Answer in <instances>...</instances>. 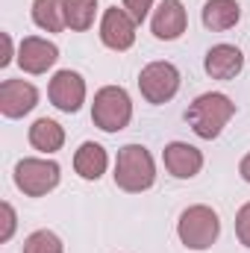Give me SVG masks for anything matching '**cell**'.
<instances>
[{"mask_svg":"<svg viewBox=\"0 0 250 253\" xmlns=\"http://www.w3.org/2000/svg\"><path fill=\"white\" fill-rule=\"evenodd\" d=\"M236 115V103L221 94V91H206L200 97L191 100V106L186 109V121L194 129V135L212 141L221 135V129L230 124V118Z\"/></svg>","mask_w":250,"mask_h":253,"instance_id":"obj_1","label":"cell"},{"mask_svg":"<svg viewBox=\"0 0 250 253\" xmlns=\"http://www.w3.org/2000/svg\"><path fill=\"white\" fill-rule=\"evenodd\" d=\"M115 186L129 194H141L156 183V162L147 147L141 144H124L115 159Z\"/></svg>","mask_w":250,"mask_h":253,"instance_id":"obj_2","label":"cell"},{"mask_svg":"<svg viewBox=\"0 0 250 253\" xmlns=\"http://www.w3.org/2000/svg\"><path fill=\"white\" fill-rule=\"evenodd\" d=\"M177 236L180 242L186 245L188 251H206L218 242L221 236V221H218V212L212 206H188L186 212L180 215L177 221Z\"/></svg>","mask_w":250,"mask_h":253,"instance_id":"obj_3","label":"cell"},{"mask_svg":"<svg viewBox=\"0 0 250 253\" xmlns=\"http://www.w3.org/2000/svg\"><path fill=\"white\" fill-rule=\"evenodd\" d=\"M132 118V100L121 85H103L91 103V121L103 132H121Z\"/></svg>","mask_w":250,"mask_h":253,"instance_id":"obj_4","label":"cell"},{"mask_svg":"<svg viewBox=\"0 0 250 253\" xmlns=\"http://www.w3.org/2000/svg\"><path fill=\"white\" fill-rule=\"evenodd\" d=\"M12 177H15V186L27 197H44L59 186L62 168L53 159H21Z\"/></svg>","mask_w":250,"mask_h":253,"instance_id":"obj_5","label":"cell"},{"mask_svg":"<svg viewBox=\"0 0 250 253\" xmlns=\"http://www.w3.org/2000/svg\"><path fill=\"white\" fill-rule=\"evenodd\" d=\"M138 88L147 103H168L180 91V71L171 62H150L138 74Z\"/></svg>","mask_w":250,"mask_h":253,"instance_id":"obj_6","label":"cell"},{"mask_svg":"<svg viewBox=\"0 0 250 253\" xmlns=\"http://www.w3.org/2000/svg\"><path fill=\"white\" fill-rule=\"evenodd\" d=\"M47 97L59 112L74 115L85 103V80L77 71H56L50 85H47Z\"/></svg>","mask_w":250,"mask_h":253,"instance_id":"obj_7","label":"cell"},{"mask_svg":"<svg viewBox=\"0 0 250 253\" xmlns=\"http://www.w3.org/2000/svg\"><path fill=\"white\" fill-rule=\"evenodd\" d=\"M100 42L109 47V50H129L135 44V21L129 18L126 9L118 6H109L103 12V21H100Z\"/></svg>","mask_w":250,"mask_h":253,"instance_id":"obj_8","label":"cell"},{"mask_svg":"<svg viewBox=\"0 0 250 253\" xmlns=\"http://www.w3.org/2000/svg\"><path fill=\"white\" fill-rule=\"evenodd\" d=\"M39 103V88L27 80H3L0 83V112L6 118H24Z\"/></svg>","mask_w":250,"mask_h":253,"instance_id":"obj_9","label":"cell"},{"mask_svg":"<svg viewBox=\"0 0 250 253\" xmlns=\"http://www.w3.org/2000/svg\"><path fill=\"white\" fill-rule=\"evenodd\" d=\"M59 59V47L47 39H39V36H30L21 42L18 47V65L27 71V74H47Z\"/></svg>","mask_w":250,"mask_h":253,"instance_id":"obj_10","label":"cell"},{"mask_svg":"<svg viewBox=\"0 0 250 253\" xmlns=\"http://www.w3.org/2000/svg\"><path fill=\"white\" fill-rule=\"evenodd\" d=\"M162 162H165V171L177 180H191L200 174L203 168V153L194 147V144H186V141H171L162 153Z\"/></svg>","mask_w":250,"mask_h":253,"instance_id":"obj_11","label":"cell"},{"mask_svg":"<svg viewBox=\"0 0 250 253\" xmlns=\"http://www.w3.org/2000/svg\"><path fill=\"white\" fill-rule=\"evenodd\" d=\"M186 24H188V15H186V6L180 0H162L153 12V21H150V30L156 39L162 42H174L186 33Z\"/></svg>","mask_w":250,"mask_h":253,"instance_id":"obj_12","label":"cell"},{"mask_svg":"<svg viewBox=\"0 0 250 253\" xmlns=\"http://www.w3.org/2000/svg\"><path fill=\"white\" fill-rule=\"evenodd\" d=\"M203 68L212 80H233L242 74L245 68V56L236 44H215L206 50V59H203Z\"/></svg>","mask_w":250,"mask_h":253,"instance_id":"obj_13","label":"cell"},{"mask_svg":"<svg viewBox=\"0 0 250 253\" xmlns=\"http://www.w3.org/2000/svg\"><path fill=\"white\" fill-rule=\"evenodd\" d=\"M203 27L212 33H224L233 30L242 18V6L236 0H206L203 3Z\"/></svg>","mask_w":250,"mask_h":253,"instance_id":"obj_14","label":"cell"},{"mask_svg":"<svg viewBox=\"0 0 250 253\" xmlns=\"http://www.w3.org/2000/svg\"><path fill=\"white\" fill-rule=\"evenodd\" d=\"M106 165H109V156L97 141H83L80 150L74 153V168L83 180H100Z\"/></svg>","mask_w":250,"mask_h":253,"instance_id":"obj_15","label":"cell"},{"mask_svg":"<svg viewBox=\"0 0 250 253\" xmlns=\"http://www.w3.org/2000/svg\"><path fill=\"white\" fill-rule=\"evenodd\" d=\"M30 144L42 153H56L65 144V129L53 118H39L30 126Z\"/></svg>","mask_w":250,"mask_h":253,"instance_id":"obj_16","label":"cell"},{"mask_svg":"<svg viewBox=\"0 0 250 253\" xmlns=\"http://www.w3.org/2000/svg\"><path fill=\"white\" fill-rule=\"evenodd\" d=\"M33 21L44 33H62L65 21V0H33Z\"/></svg>","mask_w":250,"mask_h":253,"instance_id":"obj_17","label":"cell"},{"mask_svg":"<svg viewBox=\"0 0 250 253\" xmlns=\"http://www.w3.org/2000/svg\"><path fill=\"white\" fill-rule=\"evenodd\" d=\"M94 12H97V0H65V21L77 33H85L94 24Z\"/></svg>","mask_w":250,"mask_h":253,"instance_id":"obj_18","label":"cell"},{"mask_svg":"<svg viewBox=\"0 0 250 253\" xmlns=\"http://www.w3.org/2000/svg\"><path fill=\"white\" fill-rule=\"evenodd\" d=\"M24 253H65L62 239L50 230H36L33 236H27L24 242Z\"/></svg>","mask_w":250,"mask_h":253,"instance_id":"obj_19","label":"cell"},{"mask_svg":"<svg viewBox=\"0 0 250 253\" xmlns=\"http://www.w3.org/2000/svg\"><path fill=\"white\" fill-rule=\"evenodd\" d=\"M236 236H239V242L245 248H250V203H245L236 212Z\"/></svg>","mask_w":250,"mask_h":253,"instance_id":"obj_20","label":"cell"},{"mask_svg":"<svg viewBox=\"0 0 250 253\" xmlns=\"http://www.w3.org/2000/svg\"><path fill=\"white\" fill-rule=\"evenodd\" d=\"M124 9L129 12V18H132L135 24H141V21L150 15V9H153V0H124Z\"/></svg>","mask_w":250,"mask_h":253,"instance_id":"obj_21","label":"cell"},{"mask_svg":"<svg viewBox=\"0 0 250 253\" xmlns=\"http://www.w3.org/2000/svg\"><path fill=\"white\" fill-rule=\"evenodd\" d=\"M0 209H3V233H0V239H3V242H9V239H12V233H15V209H12L9 203H3Z\"/></svg>","mask_w":250,"mask_h":253,"instance_id":"obj_22","label":"cell"},{"mask_svg":"<svg viewBox=\"0 0 250 253\" xmlns=\"http://www.w3.org/2000/svg\"><path fill=\"white\" fill-rule=\"evenodd\" d=\"M239 174H242V180H245V183H250V153L242 159V165H239Z\"/></svg>","mask_w":250,"mask_h":253,"instance_id":"obj_23","label":"cell"},{"mask_svg":"<svg viewBox=\"0 0 250 253\" xmlns=\"http://www.w3.org/2000/svg\"><path fill=\"white\" fill-rule=\"evenodd\" d=\"M3 42H6V56H3V59H0V65H3V68H6V65L12 62V39H9V36H3Z\"/></svg>","mask_w":250,"mask_h":253,"instance_id":"obj_24","label":"cell"}]
</instances>
